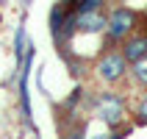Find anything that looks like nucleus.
Listing matches in <instances>:
<instances>
[{
  "label": "nucleus",
  "mask_w": 147,
  "mask_h": 139,
  "mask_svg": "<svg viewBox=\"0 0 147 139\" xmlns=\"http://www.w3.org/2000/svg\"><path fill=\"white\" fill-rule=\"evenodd\" d=\"M128 58L122 56V50H108V53H103V56L97 58V64H94V75H97L103 83H108V86H114V83H119L128 75Z\"/></svg>",
  "instance_id": "nucleus-1"
},
{
  "label": "nucleus",
  "mask_w": 147,
  "mask_h": 139,
  "mask_svg": "<svg viewBox=\"0 0 147 139\" xmlns=\"http://www.w3.org/2000/svg\"><path fill=\"white\" fill-rule=\"evenodd\" d=\"M94 117L103 120L108 128H117V125L125 123V103L117 92H100L94 98V106H92Z\"/></svg>",
  "instance_id": "nucleus-2"
},
{
  "label": "nucleus",
  "mask_w": 147,
  "mask_h": 139,
  "mask_svg": "<svg viewBox=\"0 0 147 139\" xmlns=\"http://www.w3.org/2000/svg\"><path fill=\"white\" fill-rule=\"evenodd\" d=\"M136 22H139V14L133 11V8H114L111 14H108V22H106V36L108 42H125L136 31Z\"/></svg>",
  "instance_id": "nucleus-3"
},
{
  "label": "nucleus",
  "mask_w": 147,
  "mask_h": 139,
  "mask_svg": "<svg viewBox=\"0 0 147 139\" xmlns=\"http://www.w3.org/2000/svg\"><path fill=\"white\" fill-rule=\"evenodd\" d=\"M122 56L128 58V64H136L139 58L147 56V33H131L122 42Z\"/></svg>",
  "instance_id": "nucleus-4"
},
{
  "label": "nucleus",
  "mask_w": 147,
  "mask_h": 139,
  "mask_svg": "<svg viewBox=\"0 0 147 139\" xmlns=\"http://www.w3.org/2000/svg\"><path fill=\"white\" fill-rule=\"evenodd\" d=\"M106 22H108V17L103 14V11H83V14H75V25H78V31H83V33H97V31H103L106 28Z\"/></svg>",
  "instance_id": "nucleus-5"
},
{
  "label": "nucleus",
  "mask_w": 147,
  "mask_h": 139,
  "mask_svg": "<svg viewBox=\"0 0 147 139\" xmlns=\"http://www.w3.org/2000/svg\"><path fill=\"white\" fill-rule=\"evenodd\" d=\"M131 75L136 78V83H142V86L147 89V56L139 58L136 64H131Z\"/></svg>",
  "instance_id": "nucleus-6"
},
{
  "label": "nucleus",
  "mask_w": 147,
  "mask_h": 139,
  "mask_svg": "<svg viewBox=\"0 0 147 139\" xmlns=\"http://www.w3.org/2000/svg\"><path fill=\"white\" fill-rule=\"evenodd\" d=\"M136 111H139V117H142V120L147 123V95H144V98L139 100V108H136Z\"/></svg>",
  "instance_id": "nucleus-7"
},
{
  "label": "nucleus",
  "mask_w": 147,
  "mask_h": 139,
  "mask_svg": "<svg viewBox=\"0 0 147 139\" xmlns=\"http://www.w3.org/2000/svg\"><path fill=\"white\" fill-rule=\"evenodd\" d=\"M94 139H122V134H114V131H108V134H100V136Z\"/></svg>",
  "instance_id": "nucleus-8"
},
{
  "label": "nucleus",
  "mask_w": 147,
  "mask_h": 139,
  "mask_svg": "<svg viewBox=\"0 0 147 139\" xmlns=\"http://www.w3.org/2000/svg\"><path fill=\"white\" fill-rule=\"evenodd\" d=\"M61 139H83V134L81 131H72V134H67V136H61Z\"/></svg>",
  "instance_id": "nucleus-9"
}]
</instances>
